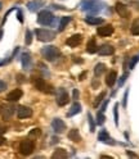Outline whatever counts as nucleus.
Wrapping results in <instances>:
<instances>
[{
	"label": "nucleus",
	"instance_id": "obj_1",
	"mask_svg": "<svg viewBox=\"0 0 139 159\" xmlns=\"http://www.w3.org/2000/svg\"><path fill=\"white\" fill-rule=\"evenodd\" d=\"M41 54L48 62H54V60L61 55V51H59V49L54 45H46L41 49Z\"/></svg>",
	"mask_w": 139,
	"mask_h": 159
},
{
	"label": "nucleus",
	"instance_id": "obj_2",
	"mask_svg": "<svg viewBox=\"0 0 139 159\" xmlns=\"http://www.w3.org/2000/svg\"><path fill=\"white\" fill-rule=\"evenodd\" d=\"M104 5L103 4H99L97 2H93V0H84L81 3V9L84 12H88L90 14H97L98 12L103 9Z\"/></svg>",
	"mask_w": 139,
	"mask_h": 159
},
{
	"label": "nucleus",
	"instance_id": "obj_3",
	"mask_svg": "<svg viewBox=\"0 0 139 159\" xmlns=\"http://www.w3.org/2000/svg\"><path fill=\"white\" fill-rule=\"evenodd\" d=\"M54 19L56 17L49 10H41L39 15H37V23L41 26H50L54 23Z\"/></svg>",
	"mask_w": 139,
	"mask_h": 159
},
{
	"label": "nucleus",
	"instance_id": "obj_4",
	"mask_svg": "<svg viewBox=\"0 0 139 159\" xmlns=\"http://www.w3.org/2000/svg\"><path fill=\"white\" fill-rule=\"evenodd\" d=\"M35 34L37 36V40L42 42H48L56 39V32L52 30H45V28H37L35 30Z\"/></svg>",
	"mask_w": 139,
	"mask_h": 159
},
{
	"label": "nucleus",
	"instance_id": "obj_5",
	"mask_svg": "<svg viewBox=\"0 0 139 159\" xmlns=\"http://www.w3.org/2000/svg\"><path fill=\"white\" fill-rule=\"evenodd\" d=\"M35 150V142L32 140H22L19 144V153L22 155H30L32 154V151Z\"/></svg>",
	"mask_w": 139,
	"mask_h": 159
},
{
	"label": "nucleus",
	"instance_id": "obj_6",
	"mask_svg": "<svg viewBox=\"0 0 139 159\" xmlns=\"http://www.w3.org/2000/svg\"><path fill=\"white\" fill-rule=\"evenodd\" d=\"M34 85L39 91H42V92H45V94H52V92H54V90L52 89V86L48 85L45 82V80H42V78H36L34 81Z\"/></svg>",
	"mask_w": 139,
	"mask_h": 159
},
{
	"label": "nucleus",
	"instance_id": "obj_7",
	"mask_svg": "<svg viewBox=\"0 0 139 159\" xmlns=\"http://www.w3.org/2000/svg\"><path fill=\"white\" fill-rule=\"evenodd\" d=\"M52 128L56 134H63L66 130V123L59 118H54L52 121Z\"/></svg>",
	"mask_w": 139,
	"mask_h": 159
},
{
	"label": "nucleus",
	"instance_id": "obj_8",
	"mask_svg": "<svg viewBox=\"0 0 139 159\" xmlns=\"http://www.w3.org/2000/svg\"><path fill=\"white\" fill-rule=\"evenodd\" d=\"M70 101V96L65 89H59L57 92V104L59 107H63Z\"/></svg>",
	"mask_w": 139,
	"mask_h": 159
},
{
	"label": "nucleus",
	"instance_id": "obj_9",
	"mask_svg": "<svg viewBox=\"0 0 139 159\" xmlns=\"http://www.w3.org/2000/svg\"><path fill=\"white\" fill-rule=\"evenodd\" d=\"M23 95V91L21 89H14L9 92V94L7 95V100L10 101V103H14V101H18L21 98H22Z\"/></svg>",
	"mask_w": 139,
	"mask_h": 159
},
{
	"label": "nucleus",
	"instance_id": "obj_10",
	"mask_svg": "<svg viewBox=\"0 0 139 159\" xmlns=\"http://www.w3.org/2000/svg\"><path fill=\"white\" fill-rule=\"evenodd\" d=\"M17 116L18 118L23 119V118H29L32 116V111L29 107H18L17 108Z\"/></svg>",
	"mask_w": 139,
	"mask_h": 159
},
{
	"label": "nucleus",
	"instance_id": "obj_11",
	"mask_svg": "<svg viewBox=\"0 0 139 159\" xmlns=\"http://www.w3.org/2000/svg\"><path fill=\"white\" fill-rule=\"evenodd\" d=\"M116 12L119 13L122 18H127V17L130 15L129 9H127L126 5L122 4V3H117V4H116Z\"/></svg>",
	"mask_w": 139,
	"mask_h": 159
},
{
	"label": "nucleus",
	"instance_id": "obj_12",
	"mask_svg": "<svg viewBox=\"0 0 139 159\" xmlns=\"http://www.w3.org/2000/svg\"><path fill=\"white\" fill-rule=\"evenodd\" d=\"M97 32H98L99 36H111L114 34V27L111 25H104L102 27H98Z\"/></svg>",
	"mask_w": 139,
	"mask_h": 159
},
{
	"label": "nucleus",
	"instance_id": "obj_13",
	"mask_svg": "<svg viewBox=\"0 0 139 159\" xmlns=\"http://www.w3.org/2000/svg\"><path fill=\"white\" fill-rule=\"evenodd\" d=\"M81 40H83V36L79 35V34H76V35H72L71 37H68L67 41H66V44H67L70 48H75V46H77L81 42Z\"/></svg>",
	"mask_w": 139,
	"mask_h": 159
},
{
	"label": "nucleus",
	"instance_id": "obj_14",
	"mask_svg": "<svg viewBox=\"0 0 139 159\" xmlns=\"http://www.w3.org/2000/svg\"><path fill=\"white\" fill-rule=\"evenodd\" d=\"M21 62H22V67L25 69H31L32 67V59L29 53H23L22 57H21Z\"/></svg>",
	"mask_w": 139,
	"mask_h": 159
},
{
	"label": "nucleus",
	"instance_id": "obj_15",
	"mask_svg": "<svg viewBox=\"0 0 139 159\" xmlns=\"http://www.w3.org/2000/svg\"><path fill=\"white\" fill-rule=\"evenodd\" d=\"M98 140H99L100 142H106V144H111V145L115 144V141H112V139L110 137V135H108V132H107L106 130H102V131L99 132Z\"/></svg>",
	"mask_w": 139,
	"mask_h": 159
},
{
	"label": "nucleus",
	"instance_id": "obj_16",
	"mask_svg": "<svg viewBox=\"0 0 139 159\" xmlns=\"http://www.w3.org/2000/svg\"><path fill=\"white\" fill-rule=\"evenodd\" d=\"M44 5V2L42 0H34V2L27 3V9L30 12H36L39 8H41Z\"/></svg>",
	"mask_w": 139,
	"mask_h": 159
},
{
	"label": "nucleus",
	"instance_id": "obj_17",
	"mask_svg": "<svg viewBox=\"0 0 139 159\" xmlns=\"http://www.w3.org/2000/svg\"><path fill=\"white\" fill-rule=\"evenodd\" d=\"M98 53L99 55H111V54L115 53V49L111 45H102L98 49Z\"/></svg>",
	"mask_w": 139,
	"mask_h": 159
},
{
	"label": "nucleus",
	"instance_id": "obj_18",
	"mask_svg": "<svg viewBox=\"0 0 139 159\" xmlns=\"http://www.w3.org/2000/svg\"><path fill=\"white\" fill-rule=\"evenodd\" d=\"M116 80H117V72H116V71H111V72L107 75V77H106V84H107V86L112 87V86L115 85Z\"/></svg>",
	"mask_w": 139,
	"mask_h": 159
},
{
	"label": "nucleus",
	"instance_id": "obj_19",
	"mask_svg": "<svg viewBox=\"0 0 139 159\" xmlns=\"http://www.w3.org/2000/svg\"><path fill=\"white\" fill-rule=\"evenodd\" d=\"M14 107H7V105H5V107H3V109H2V111H0V112H2V114H3V118L4 119H9L10 117H12V114L14 113Z\"/></svg>",
	"mask_w": 139,
	"mask_h": 159
},
{
	"label": "nucleus",
	"instance_id": "obj_20",
	"mask_svg": "<svg viewBox=\"0 0 139 159\" xmlns=\"http://www.w3.org/2000/svg\"><path fill=\"white\" fill-rule=\"evenodd\" d=\"M85 22L88 25H93V26H97V25H102L103 23V18H99V17H94V15H88L85 18Z\"/></svg>",
	"mask_w": 139,
	"mask_h": 159
},
{
	"label": "nucleus",
	"instance_id": "obj_21",
	"mask_svg": "<svg viewBox=\"0 0 139 159\" xmlns=\"http://www.w3.org/2000/svg\"><path fill=\"white\" fill-rule=\"evenodd\" d=\"M81 112V105H80L79 103H73L71 105V109H70V112L67 113V117H72V116H76L77 113Z\"/></svg>",
	"mask_w": 139,
	"mask_h": 159
},
{
	"label": "nucleus",
	"instance_id": "obj_22",
	"mask_svg": "<svg viewBox=\"0 0 139 159\" xmlns=\"http://www.w3.org/2000/svg\"><path fill=\"white\" fill-rule=\"evenodd\" d=\"M98 49H99V48L97 46V42H95V40H94V39L89 40L88 45H86V51H88V53L94 54V53H97V51H98Z\"/></svg>",
	"mask_w": 139,
	"mask_h": 159
},
{
	"label": "nucleus",
	"instance_id": "obj_23",
	"mask_svg": "<svg viewBox=\"0 0 139 159\" xmlns=\"http://www.w3.org/2000/svg\"><path fill=\"white\" fill-rule=\"evenodd\" d=\"M68 139L72 140V141H75V142H79L80 140H81V136H80L79 131H77L76 128H73V130H71V131L68 132Z\"/></svg>",
	"mask_w": 139,
	"mask_h": 159
},
{
	"label": "nucleus",
	"instance_id": "obj_24",
	"mask_svg": "<svg viewBox=\"0 0 139 159\" xmlns=\"http://www.w3.org/2000/svg\"><path fill=\"white\" fill-rule=\"evenodd\" d=\"M52 158H54V159H58V158H68V154H67L66 150H63V149H57L54 153H53Z\"/></svg>",
	"mask_w": 139,
	"mask_h": 159
},
{
	"label": "nucleus",
	"instance_id": "obj_25",
	"mask_svg": "<svg viewBox=\"0 0 139 159\" xmlns=\"http://www.w3.org/2000/svg\"><path fill=\"white\" fill-rule=\"evenodd\" d=\"M70 21H71V17H62L61 21H59V26H58V30H59V31H63V30H65V27L70 23Z\"/></svg>",
	"mask_w": 139,
	"mask_h": 159
},
{
	"label": "nucleus",
	"instance_id": "obj_26",
	"mask_svg": "<svg viewBox=\"0 0 139 159\" xmlns=\"http://www.w3.org/2000/svg\"><path fill=\"white\" fill-rule=\"evenodd\" d=\"M104 71H106V65L103 63H98L97 65H95V68H94V75L95 76H100Z\"/></svg>",
	"mask_w": 139,
	"mask_h": 159
},
{
	"label": "nucleus",
	"instance_id": "obj_27",
	"mask_svg": "<svg viewBox=\"0 0 139 159\" xmlns=\"http://www.w3.org/2000/svg\"><path fill=\"white\" fill-rule=\"evenodd\" d=\"M131 34L135 35V36L139 35V18L133 22V25H131Z\"/></svg>",
	"mask_w": 139,
	"mask_h": 159
},
{
	"label": "nucleus",
	"instance_id": "obj_28",
	"mask_svg": "<svg viewBox=\"0 0 139 159\" xmlns=\"http://www.w3.org/2000/svg\"><path fill=\"white\" fill-rule=\"evenodd\" d=\"M40 135H41L40 128H34V130H31V131H30V134H29V139H37Z\"/></svg>",
	"mask_w": 139,
	"mask_h": 159
},
{
	"label": "nucleus",
	"instance_id": "obj_29",
	"mask_svg": "<svg viewBox=\"0 0 139 159\" xmlns=\"http://www.w3.org/2000/svg\"><path fill=\"white\" fill-rule=\"evenodd\" d=\"M114 118H115V124L119 126V104H115L114 107Z\"/></svg>",
	"mask_w": 139,
	"mask_h": 159
},
{
	"label": "nucleus",
	"instance_id": "obj_30",
	"mask_svg": "<svg viewBox=\"0 0 139 159\" xmlns=\"http://www.w3.org/2000/svg\"><path fill=\"white\" fill-rule=\"evenodd\" d=\"M25 42L26 45H30L31 42H32V32L30 30H26V39H25Z\"/></svg>",
	"mask_w": 139,
	"mask_h": 159
},
{
	"label": "nucleus",
	"instance_id": "obj_31",
	"mask_svg": "<svg viewBox=\"0 0 139 159\" xmlns=\"http://www.w3.org/2000/svg\"><path fill=\"white\" fill-rule=\"evenodd\" d=\"M88 119H89V127H90V131L92 132H94L95 131V122H94V119H93V117H92V114H88Z\"/></svg>",
	"mask_w": 139,
	"mask_h": 159
},
{
	"label": "nucleus",
	"instance_id": "obj_32",
	"mask_svg": "<svg viewBox=\"0 0 139 159\" xmlns=\"http://www.w3.org/2000/svg\"><path fill=\"white\" fill-rule=\"evenodd\" d=\"M104 121H106V117H104L103 112H98V114H97V123L98 124H103Z\"/></svg>",
	"mask_w": 139,
	"mask_h": 159
},
{
	"label": "nucleus",
	"instance_id": "obj_33",
	"mask_svg": "<svg viewBox=\"0 0 139 159\" xmlns=\"http://www.w3.org/2000/svg\"><path fill=\"white\" fill-rule=\"evenodd\" d=\"M104 96H106V92H104V91H103V92H100V94L97 96V99H95V101H94V107H98V105H99V103L104 99Z\"/></svg>",
	"mask_w": 139,
	"mask_h": 159
},
{
	"label": "nucleus",
	"instance_id": "obj_34",
	"mask_svg": "<svg viewBox=\"0 0 139 159\" xmlns=\"http://www.w3.org/2000/svg\"><path fill=\"white\" fill-rule=\"evenodd\" d=\"M139 62V54H138V55H135L134 58H133L131 60H130V64H129V68L130 69H133V68H134L135 67V64Z\"/></svg>",
	"mask_w": 139,
	"mask_h": 159
},
{
	"label": "nucleus",
	"instance_id": "obj_35",
	"mask_svg": "<svg viewBox=\"0 0 139 159\" xmlns=\"http://www.w3.org/2000/svg\"><path fill=\"white\" fill-rule=\"evenodd\" d=\"M127 95H129V89H126V90H125L124 98H122V107H124V108L127 107Z\"/></svg>",
	"mask_w": 139,
	"mask_h": 159
},
{
	"label": "nucleus",
	"instance_id": "obj_36",
	"mask_svg": "<svg viewBox=\"0 0 139 159\" xmlns=\"http://www.w3.org/2000/svg\"><path fill=\"white\" fill-rule=\"evenodd\" d=\"M127 77H129V73H127V72H125L124 75H122V77L119 80V86H120V87L125 84V81L127 80Z\"/></svg>",
	"mask_w": 139,
	"mask_h": 159
},
{
	"label": "nucleus",
	"instance_id": "obj_37",
	"mask_svg": "<svg viewBox=\"0 0 139 159\" xmlns=\"http://www.w3.org/2000/svg\"><path fill=\"white\" fill-rule=\"evenodd\" d=\"M17 18H18V21L21 22V23H23V14H22V10H19V9H18V13H17Z\"/></svg>",
	"mask_w": 139,
	"mask_h": 159
},
{
	"label": "nucleus",
	"instance_id": "obj_38",
	"mask_svg": "<svg viewBox=\"0 0 139 159\" xmlns=\"http://www.w3.org/2000/svg\"><path fill=\"white\" fill-rule=\"evenodd\" d=\"M5 89H7V84H5L4 81L0 80V92H3Z\"/></svg>",
	"mask_w": 139,
	"mask_h": 159
},
{
	"label": "nucleus",
	"instance_id": "obj_39",
	"mask_svg": "<svg viewBox=\"0 0 139 159\" xmlns=\"http://www.w3.org/2000/svg\"><path fill=\"white\" fill-rule=\"evenodd\" d=\"M72 96H73L75 100L79 99V91H77V89H73V90H72Z\"/></svg>",
	"mask_w": 139,
	"mask_h": 159
},
{
	"label": "nucleus",
	"instance_id": "obj_40",
	"mask_svg": "<svg viewBox=\"0 0 139 159\" xmlns=\"http://www.w3.org/2000/svg\"><path fill=\"white\" fill-rule=\"evenodd\" d=\"M107 104H108V100H104V103L102 104V107H100V112H103V113H104L106 108H107Z\"/></svg>",
	"mask_w": 139,
	"mask_h": 159
},
{
	"label": "nucleus",
	"instance_id": "obj_41",
	"mask_svg": "<svg viewBox=\"0 0 139 159\" xmlns=\"http://www.w3.org/2000/svg\"><path fill=\"white\" fill-rule=\"evenodd\" d=\"M126 154L129 155L130 158H138V155L135 154V153H133V151H130V150H127V151H126Z\"/></svg>",
	"mask_w": 139,
	"mask_h": 159
},
{
	"label": "nucleus",
	"instance_id": "obj_42",
	"mask_svg": "<svg viewBox=\"0 0 139 159\" xmlns=\"http://www.w3.org/2000/svg\"><path fill=\"white\" fill-rule=\"evenodd\" d=\"M5 131H7V127H5L4 124H0V135H3Z\"/></svg>",
	"mask_w": 139,
	"mask_h": 159
},
{
	"label": "nucleus",
	"instance_id": "obj_43",
	"mask_svg": "<svg viewBox=\"0 0 139 159\" xmlns=\"http://www.w3.org/2000/svg\"><path fill=\"white\" fill-rule=\"evenodd\" d=\"M4 144H5V139L3 137L2 135H0V145H4Z\"/></svg>",
	"mask_w": 139,
	"mask_h": 159
},
{
	"label": "nucleus",
	"instance_id": "obj_44",
	"mask_svg": "<svg viewBox=\"0 0 139 159\" xmlns=\"http://www.w3.org/2000/svg\"><path fill=\"white\" fill-rule=\"evenodd\" d=\"M85 76H86V72H83L81 75H80V80H84Z\"/></svg>",
	"mask_w": 139,
	"mask_h": 159
},
{
	"label": "nucleus",
	"instance_id": "obj_45",
	"mask_svg": "<svg viewBox=\"0 0 139 159\" xmlns=\"http://www.w3.org/2000/svg\"><path fill=\"white\" fill-rule=\"evenodd\" d=\"M2 37H3V30H0V40H2Z\"/></svg>",
	"mask_w": 139,
	"mask_h": 159
},
{
	"label": "nucleus",
	"instance_id": "obj_46",
	"mask_svg": "<svg viewBox=\"0 0 139 159\" xmlns=\"http://www.w3.org/2000/svg\"><path fill=\"white\" fill-rule=\"evenodd\" d=\"M0 9H2V3H0Z\"/></svg>",
	"mask_w": 139,
	"mask_h": 159
}]
</instances>
